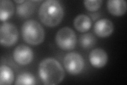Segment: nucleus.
I'll return each mask as SVG.
<instances>
[{"label":"nucleus","mask_w":127,"mask_h":85,"mask_svg":"<svg viewBox=\"0 0 127 85\" xmlns=\"http://www.w3.org/2000/svg\"><path fill=\"white\" fill-rule=\"evenodd\" d=\"M22 35L24 40L31 45H38L45 38V31L38 22L33 19L28 20L22 26Z\"/></svg>","instance_id":"3"},{"label":"nucleus","mask_w":127,"mask_h":85,"mask_svg":"<svg viewBox=\"0 0 127 85\" xmlns=\"http://www.w3.org/2000/svg\"><path fill=\"white\" fill-rule=\"evenodd\" d=\"M101 0H87L84 1V5L86 9L90 11H96L100 9L102 5Z\"/></svg>","instance_id":"17"},{"label":"nucleus","mask_w":127,"mask_h":85,"mask_svg":"<svg viewBox=\"0 0 127 85\" xmlns=\"http://www.w3.org/2000/svg\"><path fill=\"white\" fill-rule=\"evenodd\" d=\"M107 7L111 14L121 16L127 11V2L125 0H109L107 2Z\"/></svg>","instance_id":"10"},{"label":"nucleus","mask_w":127,"mask_h":85,"mask_svg":"<svg viewBox=\"0 0 127 85\" xmlns=\"http://www.w3.org/2000/svg\"><path fill=\"white\" fill-rule=\"evenodd\" d=\"M55 40L57 46L64 51L73 50L77 42L76 35L74 31L67 27L62 28L57 31Z\"/></svg>","instance_id":"4"},{"label":"nucleus","mask_w":127,"mask_h":85,"mask_svg":"<svg viewBox=\"0 0 127 85\" xmlns=\"http://www.w3.org/2000/svg\"><path fill=\"white\" fill-rule=\"evenodd\" d=\"M25 1H25V0H20V1H18V0L17 1V0H15V1H14V2L15 3H18V4H22V3L25 2Z\"/></svg>","instance_id":"18"},{"label":"nucleus","mask_w":127,"mask_h":85,"mask_svg":"<svg viewBox=\"0 0 127 85\" xmlns=\"http://www.w3.org/2000/svg\"><path fill=\"white\" fill-rule=\"evenodd\" d=\"M108 56L106 52L101 48H95L91 52L89 60L92 65L97 68L105 66L108 62Z\"/></svg>","instance_id":"9"},{"label":"nucleus","mask_w":127,"mask_h":85,"mask_svg":"<svg viewBox=\"0 0 127 85\" xmlns=\"http://www.w3.org/2000/svg\"><path fill=\"white\" fill-rule=\"evenodd\" d=\"M35 80L34 76L30 73H23L18 76L14 85H35Z\"/></svg>","instance_id":"16"},{"label":"nucleus","mask_w":127,"mask_h":85,"mask_svg":"<svg viewBox=\"0 0 127 85\" xmlns=\"http://www.w3.org/2000/svg\"><path fill=\"white\" fill-rule=\"evenodd\" d=\"M74 26L75 29L81 33L88 31L92 26V21L89 16L79 14L74 20Z\"/></svg>","instance_id":"11"},{"label":"nucleus","mask_w":127,"mask_h":85,"mask_svg":"<svg viewBox=\"0 0 127 85\" xmlns=\"http://www.w3.org/2000/svg\"><path fill=\"white\" fill-rule=\"evenodd\" d=\"M19 32L13 23L4 22L0 28V43L2 46H11L17 42Z\"/></svg>","instance_id":"5"},{"label":"nucleus","mask_w":127,"mask_h":85,"mask_svg":"<svg viewBox=\"0 0 127 85\" xmlns=\"http://www.w3.org/2000/svg\"><path fill=\"white\" fill-rule=\"evenodd\" d=\"M63 62L66 71L71 75L80 74L84 67V62L82 56L75 52L67 54L64 59Z\"/></svg>","instance_id":"6"},{"label":"nucleus","mask_w":127,"mask_h":85,"mask_svg":"<svg viewBox=\"0 0 127 85\" xmlns=\"http://www.w3.org/2000/svg\"><path fill=\"white\" fill-rule=\"evenodd\" d=\"M34 5L32 1H26L17 7V13L21 18H28L33 13Z\"/></svg>","instance_id":"14"},{"label":"nucleus","mask_w":127,"mask_h":85,"mask_svg":"<svg viewBox=\"0 0 127 85\" xmlns=\"http://www.w3.org/2000/svg\"><path fill=\"white\" fill-rule=\"evenodd\" d=\"M39 17L43 25L54 27L61 23L64 17V10L61 3L56 0H47L40 6Z\"/></svg>","instance_id":"2"},{"label":"nucleus","mask_w":127,"mask_h":85,"mask_svg":"<svg viewBox=\"0 0 127 85\" xmlns=\"http://www.w3.org/2000/svg\"><path fill=\"white\" fill-rule=\"evenodd\" d=\"M96 40L95 36L91 33L82 35L79 38L80 45L85 49L92 48L96 44Z\"/></svg>","instance_id":"15"},{"label":"nucleus","mask_w":127,"mask_h":85,"mask_svg":"<svg viewBox=\"0 0 127 85\" xmlns=\"http://www.w3.org/2000/svg\"><path fill=\"white\" fill-rule=\"evenodd\" d=\"M114 26L112 21L108 19H102L95 22L94 31L97 36L102 38L108 37L113 33Z\"/></svg>","instance_id":"8"},{"label":"nucleus","mask_w":127,"mask_h":85,"mask_svg":"<svg viewBox=\"0 0 127 85\" xmlns=\"http://www.w3.org/2000/svg\"><path fill=\"white\" fill-rule=\"evenodd\" d=\"M39 75L43 84L56 85L62 82L65 77V71L56 60L49 58L40 63Z\"/></svg>","instance_id":"1"},{"label":"nucleus","mask_w":127,"mask_h":85,"mask_svg":"<svg viewBox=\"0 0 127 85\" xmlns=\"http://www.w3.org/2000/svg\"><path fill=\"white\" fill-rule=\"evenodd\" d=\"M14 80L13 72L11 69L5 65L0 67V85H10Z\"/></svg>","instance_id":"13"},{"label":"nucleus","mask_w":127,"mask_h":85,"mask_svg":"<svg viewBox=\"0 0 127 85\" xmlns=\"http://www.w3.org/2000/svg\"><path fill=\"white\" fill-rule=\"evenodd\" d=\"M13 58L15 62L19 65L26 66L32 60L33 52L29 46L21 44L14 49Z\"/></svg>","instance_id":"7"},{"label":"nucleus","mask_w":127,"mask_h":85,"mask_svg":"<svg viewBox=\"0 0 127 85\" xmlns=\"http://www.w3.org/2000/svg\"><path fill=\"white\" fill-rule=\"evenodd\" d=\"M14 12L13 3L10 0L0 1V19L1 21H6L12 16Z\"/></svg>","instance_id":"12"}]
</instances>
